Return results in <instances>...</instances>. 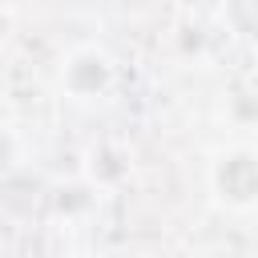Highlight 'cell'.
<instances>
[{
  "mask_svg": "<svg viewBox=\"0 0 258 258\" xmlns=\"http://www.w3.org/2000/svg\"><path fill=\"white\" fill-rule=\"evenodd\" d=\"M218 185H222V194H230L234 202L254 198V194H258V161L246 157V153L230 157V161L222 165V173H218Z\"/></svg>",
  "mask_w": 258,
  "mask_h": 258,
  "instance_id": "6da1fadb",
  "label": "cell"
},
{
  "mask_svg": "<svg viewBox=\"0 0 258 258\" xmlns=\"http://www.w3.org/2000/svg\"><path fill=\"white\" fill-rule=\"evenodd\" d=\"M230 16L246 28V32H258V4H246V0H238L234 8H230Z\"/></svg>",
  "mask_w": 258,
  "mask_h": 258,
  "instance_id": "7a4b0ae2",
  "label": "cell"
},
{
  "mask_svg": "<svg viewBox=\"0 0 258 258\" xmlns=\"http://www.w3.org/2000/svg\"><path fill=\"white\" fill-rule=\"evenodd\" d=\"M4 161H8V141L0 137V165H4Z\"/></svg>",
  "mask_w": 258,
  "mask_h": 258,
  "instance_id": "3957f363",
  "label": "cell"
}]
</instances>
